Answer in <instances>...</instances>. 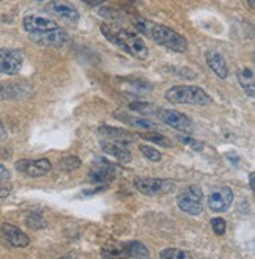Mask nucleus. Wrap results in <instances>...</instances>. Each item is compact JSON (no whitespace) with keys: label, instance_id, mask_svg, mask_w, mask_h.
<instances>
[{"label":"nucleus","instance_id":"nucleus-1","mask_svg":"<svg viewBox=\"0 0 255 259\" xmlns=\"http://www.w3.org/2000/svg\"><path fill=\"white\" fill-rule=\"evenodd\" d=\"M132 24L136 27L137 32L147 35L150 39H153L155 42L164 46L170 51L175 52H185L188 49V41L170 27H166L162 24H156L152 21H147L142 18H134Z\"/></svg>","mask_w":255,"mask_h":259},{"label":"nucleus","instance_id":"nucleus-25","mask_svg":"<svg viewBox=\"0 0 255 259\" xmlns=\"http://www.w3.org/2000/svg\"><path fill=\"white\" fill-rule=\"evenodd\" d=\"M25 223L30 228H33V230H40V228L46 226V220H44L43 214H41V212H38V210L30 212V214L27 215V219H25Z\"/></svg>","mask_w":255,"mask_h":259},{"label":"nucleus","instance_id":"nucleus-28","mask_svg":"<svg viewBox=\"0 0 255 259\" xmlns=\"http://www.w3.org/2000/svg\"><path fill=\"white\" fill-rule=\"evenodd\" d=\"M159 257L166 259V257H173V259H183V257H189V254L186 251H181L178 248H166L164 251L159 253Z\"/></svg>","mask_w":255,"mask_h":259},{"label":"nucleus","instance_id":"nucleus-11","mask_svg":"<svg viewBox=\"0 0 255 259\" xmlns=\"http://www.w3.org/2000/svg\"><path fill=\"white\" fill-rule=\"evenodd\" d=\"M0 236H2V239L8 243V245H11L14 248H25L30 243L28 236L24 231H21L19 228L13 226L10 223L0 225Z\"/></svg>","mask_w":255,"mask_h":259},{"label":"nucleus","instance_id":"nucleus-9","mask_svg":"<svg viewBox=\"0 0 255 259\" xmlns=\"http://www.w3.org/2000/svg\"><path fill=\"white\" fill-rule=\"evenodd\" d=\"M16 170L30 178H40L52 170V163L49 159H22L16 163Z\"/></svg>","mask_w":255,"mask_h":259},{"label":"nucleus","instance_id":"nucleus-8","mask_svg":"<svg viewBox=\"0 0 255 259\" xmlns=\"http://www.w3.org/2000/svg\"><path fill=\"white\" fill-rule=\"evenodd\" d=\"M24 55L18 49H0V72L7 75L18 74L22 68Z\"/></svg>","mask_w":255,"mask_h":259},{"label":"nucleus","instance_id":"nucleus-3","mask_svg":"<svg viewBox=\"0 0 255 259\" xmlns=\"http://www.w3.org/2000/svg\"><path fill=\"white\" fill-rule=\"evenodd\" d=\"M166 99L172 104H192V105H208L211 98L206 95V91L192 87V85H179L172 87L166 91Z\"/></svg>","mask_w":255,"mask_h":259},{"label":"nucleus","instance_id":"nucleus-31","mask_svg":"<svg viewBox=\"0 0 255 259\" xmlns=\"http://www.w3.org/2000/svg\"><path fill=\"white\" fill-rule=\"evenodd\" d=\"M11 193V184H0V198H7Z\"/></svg>","mask_w":255,"mask_h":259},{"label":"nucleus","instance_id":"nucleus-20","mask_svg":"<svg viewBox=\"0 0 255 259\" xmlns=\"http://www.w3.org/2000/svg\"><path fill=\"white\" fill-rule=\"evenodd\" d=\"M122 88L131 95H143L147 91L152 90L148 82H143L140 79H123L122 80Z\"/></svg>","mask_w":255,"mask_h":259},{"label":"nucleus","instance_id":"nucleus-2","mask_svg":"<svg viewBox=\"0 0 255 259\" xmlns=\"http://www.w3.org/2000/svg\"><path fill=\"white\" fill-rule=\"evenodd\" d=\"M101 32L104 36H106V39H109L112 44L118 46L120 49H123L134 58H137V60L148 58V48H147L145 41L134 32H129V30H126L123 27H117L109 22L101 24Z\"/></svg>","mask_w":255,"mask_h":259},{"label":"nucleus","instance_id":"nucleus-16","mask_svg":"<svg viewBox=\"0 0 255 259\" xmlns=\"http://www.w3.org/2000/svg\"><path fill=\"white\" fill-rule=\"evenodd\" d=\"M206 63H208L209 69H211L217 75V77L226 79L227 75H229L227 62H226V58H224L219 52H216V51L206 52Z\"/></svg>","mask_w":255,"mask_h":259},{"label":"nucleus","instance_id":"nucleus-15","mask_svg":"<svg viewBox=\"0 0 255 259\" xmlns=\"http://www.w3.org/2000/svg\"><path fill=\"white\" fill-rule=\"evenodd\" d=\"M101 148H102L104 152H106V154L115 157L120 162H123V163L131 162V152L125 148L123 143L114 142V140H102L101 142Z\"/></svg>","mask_w":255,"mask_h":259},{"label":"nucleus","instance_id":"nucleus-33","mask_svg":"<svg viewBox=\"0 0 255 259\" xmlns=\"http://www.w3.org/2000/svg\"><path fill=\"white\" fill-rule=\"evenodd\" d=\"M84 4H87V5H90V7H99L101 4H104L106 0H82Z\"/></svg>","mask_w":255,"mask_h":259},{"label":"nucleus","instance_id":"nucleus-10","mask_svg":"<svg viewBox=\"0 0 255 259\" xmlns=\"http://www.w3.org/2000/svg\"><path fill=\"white\" fill-rule=\"evenodd\" d=\"M233 203V192L230 187H216L208 195V207L213 212H226Z\"/></svg>","mask_w":255,"mask_h":259},{"label":"nucleus","instance_id":"nucleus-12","mask_svg":"<svg viewBox=\"0 0 255 259\" xmlns=\"http://www.w3.org/2000/svg\"><path fill=\"white\" fill-rule=\"evenodd\" d=\"M159 118L162 119V123H166L167 126H170V127L176 129V131H183V132H191L192 131L191 119L181 112L161 109Z\"/></svg>","mask_w":255,"mask_h":259},{"label":"nucleus","instance_id":"nucleus-29","mask_svg":"<svg viewBox=\"0 0 255 259\" xmlns=\"http://www.w3.org/2000/svg\"><path fill=\"white\" fill-rule=\"evenodd\" d=\"M178 139H179V142L185 143L186 146H189V148L194 149V151H203V146H205V145H203L202 142L196 140V139H192V137H183V135H179Z\"/></svg>","mask_w":255,"mask_h":259},{"label":"nucleus","instance_id":"nucleus-18","mask_svg":"<svg viewBox=\"0 0 255 259\" xmlns=\"http://www.w3.org/2000/svg\"><path fill=\"white\" fill-rule=\"evenodd\" d=\"M115 118H117V119H122L123 123H126V124H131V126H134V127H140V129H147V131L156 127L155 123H152L150 119L142 118V116H132V115H129V113H118V112H117V113H115Z\"/></svg>","mask_w":255,"mask_h":259},{"label":"nucleus","instance_id":"nucleus-27","mask_svg":"<svg viewBox=\"0 0 255 259\" xmlns=\"http://www.w3.org/2000/svg\"><path fill=\"white\" fill-rule=\"evenodd\" d=\"M140 152L142 154L148 159V160H152V162H159L162 159L161 156V152L156 149V148H152V146H148V145H140Z\"/></svg>","mask_w":255,"mask_h":259},{"label":"nucleus","instance_id":"nucleus-26","mask_svg":"<svg viewBox=\"0 0 255 259\" xmlns=\"http://www.w3.org/2000/svg\"><path fill=\"white\" fill-rule=\"evenodd\" d=\"M81 166V159L76 157V156H68V157H63L60 160V168L63 171H72Z\"/></svg>","mask_w":255,"mask_h":259},{"label":"nucleus","instance_id":"nucleus-35","mask_svg":"<svg viewBox=\"0 0 255 259\" xmlns=\"http://www.w3.org/2000/svg\"><path fill=\"white\" fill-rule=\"evenodd\" d=\"M253 178H255V175L250 173V175H249V187H250L252 192H253V187H255V186H253Z\"/></svg>","mask_w":255,"mask_h":259},{"label":"nucleus","instance_id":"nucleus-14","mask_svg":"<svg viewBox=\"0 0 255 259\" xmlns=\"http://www.w3.org/2000/svg\"><path fill=\"white\" fill-rule=\"evenodd\" d=\"M49 10L58 16L60 19H65L68 22H78L79 21V11L68 0H52L49 4Z\"/></svg>","mask_w":255,"mask_h":259},{"label":"nucleus","instance_id":"nucleus-34","mask_svg":"<svg viewBox=\"0 0 255 259\" xmlns=\"http://www.w3.org/2000/svg\"><path fill=\"white\" fill-rule=\"evenodd\" d=\"M7 135V129L2 123V118H0V139H4V137Z\"/></svg>","mask_w":255,"mask_h":259},{"label":"nucleus","instance_id":"nucleus-24","mask_svg":"<svg viewBox=\"0 0 255 259\" xmlns=\"http://www.w3.org/2000/svg\"><path fill=\"white\" fill-rule=\"evenodd\" d=\"M19 95V88L13 82H2L0 83V101L2 99H14Z\"/></svg>","mask_w":255,"mask_h":259},{"label":"nucleus","instance_id":"nucleus-32","mask_svg":"<svg viewBox=\"0 0 255 259\" xmlns=\"http://www.w3.org/2000/svg\"><path fill=\"white\" fill-rule=\"evenodd\" d=\"M8 178H10L8 168H7V166H4V165H0V181H2V179H8Z\"/></svg>","mask_w":255,"mask_h":259},{"label":"nucleus","instance_id":"nucleus-23","mask_svg":"<svg viewBox=\"0 0 255 259\" xmlns=\"http://www.w3.org/2000/svg\"><path fill=\"white\" fill-rule=\"evenodd\" d=\"M140 139L147 140V142H153L159 146H164V148H170L172 146V142L167 139L166 135H161V134H156V132H143V134H139Z\"/></svg>","mask_w":255,"mask_h":259},{"label":"nucleus","instance_id":"nucleus-22","mask_svg":"<svg viewBox=\"0 0 255 259\" xmlns=\"http://www.w3.org/2000/svg\"><path fill=\"white\" fill-rule=\"evenodd\" d=\"M129 109L134 110V112H137L140 115H148V116H152V115H156L159 116L161 113V109L156 107L155 104H150V102H140V101H136V102H131L129 104Z\"/></svg>","mask_w":255,"mask_h":259},{"label":"nucleus","instance_id":"nucleus-30","mask_svg":"<svg viewBox=\"0 0 255 259\" xmlns=\"http://www.w3.org/2000/svg\"><path fill=\"white\" fill-rule=\"evenodd\" d=\"M211 228H213V231H214L217 236H222L224 233H226V220H224V219H219V217L213 219V220H211Z\"/></svg>","mask_w":255,"mask_h":259},{"label":"nucleus","instance_id":"nucleus-7","mask_svg":"<svg viewBox=\"0 0 255 259\" xmlns=\"http://www.w3.org/2000/svg\"><path fill=\"white\" fill-rule=\"evenodd\" d=\"M22 25L25 28V32H28V33L49 32V30L58 28V24L52 18H49L48 14H41V13L27 14L22 21Z\"/></svg>","mask_w":255,"mask_h":259},{"label":"nucleus","instance_id":"nucleus-13","mask_svg":"<svg viewBox=\"0 0 255 259\" xmlns=\"http://www.w3.org/2000/svg\"><path fill=\"white\" fill-rule=\"evenodd\" d=\"M30 38L41 46H52V48H62V46L68 41V35L62 28L49 30V32L30 33Z\"/></svg>","mask_w":255,"mask_h":259},{"label":"nucleus","instance_id":"nucleus-36","mask_svg":"<svg viewBox=\"0 0 255 259\" xmlns=\"http://www.w3.org/2000/svg\"><path fill=\"white\" fill-rule=\"evenodd\" d=\"M247 2H249L250 8H253V7H255V0H247Z\"/></svg>","mask_w":255,"mask_h":259},{"label":"nucleus","instance_id":"nucleus-21","mask_svg":"<svg viewBox=\"0 0 255 259\" xmlns=\"http://www.w3.org/2000/svg\"><path fill=\"white\" fill-rule=\"evenodd\" d=\"M125 257H148L150 253L142 242H128L123 245Z\"/></svg>","mask_w":255,"mask_h":259},{"label":"nucleus","instance_id":"nucleus-19","mask_svg":"<svg viewBox=\"0 0 255 259\" xmlns=\"http://www.w3.org/2000/svg\"><path fill=\"white\" fill-rule=\"evenodd\" d=\"M238 82L249 98L255 96V82H253V71L252 69L244 68V69L239 71L238 72Z\"/></svg>","mask_w":255,"mask_h":259},{"label":"nucleus","instance_id":"nucleus-37","mask_svg":"<svg viewBox=\"0 0 255 259\" xmlns=\"http://www.w3.org/2000/svg\"><path fill=\"white\" fill-rule=\"evenodd\" d=\"M0 2H2V0H0Z\"/></svg>","mask_w":255,"mask_h":259},{"label":"nucleus","instance_id":"nucleus-17","mask_svg":"<svg viewBox=\"0 0 255 259\" xmlns=\"http://www.w3.org/2000/svg\"><path fill=\"white\" fill-rule=\"evenodd\" d=\"M99 134L101 135H106L109 140H114V142H120V143H132L134 140L137 139L136 135L125 131V129H117V127H107V126H104L99 129Z\"/></svg>","mask_w":255,"mask_h":259},{"label":"nucleus","instance_id":"nucleus-5","mask_svg":"<svg viewBox=\"0 0 255 259\" xmlns=\"http://www.w3.org/2000/svg\"><path fill=\"white\" fill-rule=\"evenodd\" d=\"M176 203L185 214L199 215L203 209V192L197 186H189L178 195Z\"/></svg>","mask_w":255,"mask_h":259},{"label":"nucleus","instance_id":"nucleus-6","mask_svg":"<svg viewBox=\"0 0 255 259\" xmlns=\"http://www.w3.org/2000/svg\"><path fill=\"white\" fill-rule=\"evenodd\" d=\"M134 187L147 196H159L173 190L175 182L170 179H158V178H136Z\"/></svg>","mask_w":255,"mask_h":259},{"label":"nucleus","instance_id":"nucleus-4","mask_svg":"<svg viewBox=\"0 0 255 259\" xmlns=\"http://www.w3.org/2000/svg\"><path fill=\"white\" fill-rule=\"evenodd\" d=\"M115 178V165L104 157H96L90 166L88 181L95 186H101L107 189Z\"/></svg>","mask_w":255,"mask_h":259}]
</instances>
